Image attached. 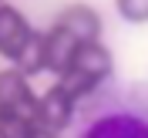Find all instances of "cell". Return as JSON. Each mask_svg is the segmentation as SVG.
Returning <instances> with one entry per match:
<instances>
[{"label": "cell", "mask_w": 148, "mask_h": 138, "mask_svg": "<svg viewBox=\"0 0 148 138\" xmlns=\"http://www.w3.org/2000/svg\"><path fill=\"white\" fill-rule=\"evenodd\" d=\"M71 138H148V88L101 84L81 101Z\"/></svg>", "instance_id": "6da1fadb"}, {"label": "cell", "mask_w": 148, "mask_h": 138, "mask_svg": "<svg viewBox=\"0 0 148 138\" xmlns=\"http://www.w3.org/2000/svg\"><path fill=\"white\" fill-rule=\"evenodd\" d=\"M0 111H14V115H20V118L34 121L37 98L27 88V78H24L17 67L0 71Z\"/></svg>", "instance_id": "7a4b0ae2"}, {"label": "cell", "mask_w": 148, "mask_h": 138, "mask_svg": "<svg viewBox=\"0 0 148 138\" xmlns=\"http://www.w3.org/2000/svg\"><path fill=\"white\" fill-rule=\"evenodd\" d=\"M71 121H74V101L57 88V84L47 88V91L37 98V111H34V125L37 128L64 131V128H71Z\"/></svg>", "instance_id": "3957f363"}, {"label": "cell", "mask_w": 148, "mask_h": 138, "mask_svg": "<svg viewBox=\"0 0 148 138\" xmlns=\"http://www.w3.org/2000/svg\"><path fill=\"white\" fill-rule=\"evenodd\" d=\"M74 54H77V41L64 27L54 24L51 30H44V71H57V74L71 71Z\"/></svg>", "instance_id": "277c9868"}, {"label": "cell", "mask_w": 148, "mask_h": 138, "mask_svg": "<svg viewBox=\"0 0 148 138\" xmlns=\"http://www.w3.org/2000/svg\"><path fill=\"white\" fill-rule=\"evenodd\" d=\"M27 37H30V27L20 17V10H14L10 3H0V54L17 61L24 44H27Z\"/></svg>", "instance_id": "5b68a950"}, {"label": "cell", "mask_w": 148, "mask_h": 138, "mask_svg": "<svg viewBox=\"0 0 148 138\" xmlns=\"http://www.w3.org/2000/svg\"><path fill=\"white\" fill-rule=\"evenodd\" d=\"M57 27H64L77 44H94L98 34H101V20H98V14H94L91 7L74 3V7H64V10H61Z\"/></svg>", "instance_id": "8992f818"}, {"label": "cell", "mask_w": 148, "mask_h": 138, "mask_svg": "<svg viewBox=\"0 0 148 138\" xmlns=\"http://www.w3.org/2000/svg\"><path fill=\"white\" fill-rule=\"evenodd\" d=\"M74 71L81 74H91V78H98V81H108L111 71H114V61H111L108 47H101L98 41L94 44H77V54H74Z\"/></svg>", "instance_id": "52a82bcc"}, {"label": "cell", "mask_w": 148, "mask_h": 138, "mask_svg": "<svg viewBox=\"0 0 148 138\" xmlns=\"http://www.w3.org/2000/svg\"><path fill=\"white\" fill-rule=\"evenodd\" d=\"M101 84H104V81H98V78H91V74H81V71H74V67L57 78V88H61L71 101H84V98L94 94Z\"/></svg>", "instance_id": "ba28073f"}, {"label": "cell", "mask_w": 148, "mask_h": 138, "mask_svg": "<svg viewBox=\"0 0 148 138\" xmlns=\"http://www.w3.org/2000/svg\"><path fill=\"white\" fill-rule=\"evenodd\" d=\"M14 64H17V71L24 74V78H30V74H40V71H44V34L30 30L27 44H24V51H20V57L14 61Z\"/></svg>", "instance_id": "9c48e42d"}, {"label": "cell", "mask_w": 148, "mask_h": 138, "mask_svg": "<svg viewBox=\"0 0 148 138\" xmlns=\"http://www.w3.org/2000/svg\"><path fill=\"white\" fill-rule=\"evenodd\" d=\"M34 131V121L20 118L14 111H0V138H27Z\"/></svg>", "instance_id": "30bf717a"}, {"label": "cell", "mask_w": 148, "mask_h": 138, "mask_svg": "<svg viewBox=\"0 0 148 138\" xmlns=\"http://www.w3.org/2000/svg\"><path fill=\"white\" fill-rule=\"evenodd\" d=\"M118 14L125 20L145 24V20H148V0H118Z\"/></svg>", "instance_id": "8fae6325"}, {"label": "cell", "mask_w": 148, "mask_h": 138, "mask_svg": "<svg viewBox=\"0 0 148 138\" xmlns=\"http://www.w3.org/2000/svg\"><path fill=\"white\" fill-rule=\"evenodd\" d=\"M27 138H57V131H47V128H37L34 125V131H30Z\"/></svg>", "instance_id": "7c38bea8"}]
</instances>
